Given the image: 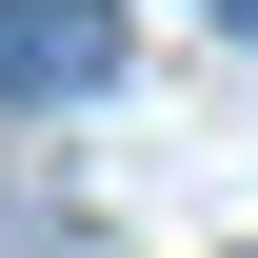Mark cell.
I'll use <instances>...</instances> for the list:
<instances>
[{
	"label": "cell",
	"instance_id": "1",
	"mask_svg": "<svg viewBox=\"0 0 258 258\" xmlns=\"http://www.w3.org/2000/svg\"><path fill=\"white\" fill-rule=\"evenodd\" d=\"M119 80V0H0V99H99Z\"/></svg>",
	"mask_w": 258,
	"mask_h": 258
},
{
	"label": "cell",
	"instance_id": "2",
	"mask_svg": "<svg viewBox=\"0 0 258 258\" xmlns=\"http://www.w3.org/2000/svg\"><path fill=\"white\" fill-rule=\"evenodd\" d=\"M219 20H238V40H258V0H219Z\"/></svg>",
	"mask_w": 258,
	"mask_h": 258
}]
</instances>
